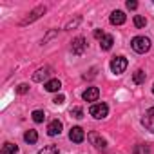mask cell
I'll return each mask as SVG.
<instances>
[{
	"mask_svg": "<svg viewBox=\"0 0 154 154\" xmlns=\"http://www.w3.org/2000/svg\"><path fill=\"white\" fill-rule=\"evenodd\" d=\"M131 47H132L136 53L145 54V53L150 49V40H149L147 36H134V38L131 40Z\"/></svg>",
	"mask_w": 154,
	"mask_h": 154,
	"instance_id": "6da1fadb",
	"label": "cell"
},
{
	"mask_svg": "<svg viewBox=\"0 0 154 154\" xmlns=\"http://www.w3.org/2000/svg\"><path fill=\"white\" fill-rule=\"evenodd\" d=\"M89 114L93 116V118H96V120H103L107 114H109V107H107V103H93L91 107H89Z\"/></svg>",
	"mask_w": 154,
	"mask_h": 154,
	"instance_id": "7a4b0ae2",
	"label": "cell"
},
{
	"mask_svg": "<svg viewBox=\"0 0 154 154\" xmlns=\"http://www.w3.org/2000/svg\"><path fill=\"white\" fill-rule=\"evenodd\" d=\"M127 65H129V62H127L125 56H114V58L111 60V71H112L114 74H122V72H125Z\"/></svg>",
	"mask_w": 154,
	"mask_h": 154,
	"instance_id": "3957f363",
	"label": "cell"
},
{
	"mask_svg": "<svg viewBox=\"0 0 154 154\" xmlns=\"http://www.w3.org/2000/svg\"><path fill=\"white\" fill-rule=\"evenodd\" d=\"M85 49H87V42H85L84 36H76V38L71 42V51H72V54H76V56L84 54Z\"/></svg>",
	"mask_w": 154,
	"mask_h": 154,
	"instance_id": "277c9868",
	"label": "cell"
},
{
	"mask_svg": "<svg viewBox=\"0 0 154 154\" xmlns=\"http://www.w3.org/2000/svg\"><path fill=\"white\" fill-rule=\"evenodd\" d=\"M141 125L149 131V132H154V107H150L149 111H145L143 118H141Z\"/></svg>",
	"mask_w": 154,
	"mask_h": 154,
	"instance_id": "5b68a950",
	"label": "cell"
},
{
	"mask_svg": "<svg viewBox=\"0 0 154 154\" xmlns=\"http://www.w3.org/2000/svg\"><path fill=\"white\" fill-rule=\"evenodd\" d=\"M87 138H89V141H91L96 149H100V150L107 149V141H105V138H102L98 132H89V134H87Z\"/></svg>",
	"mask_w": 154,
	"mask_h": 154,
	"instance_id": "8992f818",
	"label": "cell"
},
{
	"mask_svg": "<svg viewBox=\"0 0 154 154\" xmlns=\"http://www.w3.org/2000/svg\"><path fill=\"white\" fill-rule=\"evenodd\" d=\"M69 140H71L72 143H82V141L85 140L84 129H82V127H72V129L69 131Z\"/></svg>",
	"mask_w": 154,
	"mask_h": 154,
	"instance_id": "52a82bcc",
	"label": "cell"
},
{
	"mask_svg": "<svg viewBox=\"0 0 154 154\" xmlns=\"http://www.w3.org/2000/svg\"><path fill=\"white\" fill-rule=\"evenodd\" d=\"M44 13H45V6H38L36 9H33V11L29 13V17H27V18H24V20H22V26H26V24H31L33 20L40 18Z\"/></svg>",
	"mask_w": 154,
	"mask_h": 154,
	"instance_id": "ba28073f",
	"label": "cell"
},
{
	"mask_svg": "<svg viewBox=\"0 0 154 154\" xmlns=\"http://www.w3.org/2000/svg\"><path fill=\"white\" fill-rule=\"evenodd\" d=\"M98 96H100V89H98V87H87V89L84 91V94H82V98H84L85 102H96Z\"/></svg>",
	"mask_w": 154,
	"mask_h": 154,
	"instance_id": "9c48e42d",
	"label": "cell"
},
{
	"mask_svg": "<svg viewBox=\"0 0 154 154\" xmlns=\"http://www.w3.org/2000/svg\"><path fill=\"white\" fill-rule=\"evenodd\" d=\"M111 24L112 26H122V24H125V20H127V17H125V13L123 11H120V9H116V11H112L111 13Z\"/></svg>",
	"mask_w": 154,
	"mask_h": 154,
	"instance_id": "30bf717a",
	"label": "cell"
},
{
	"mask_svg": "<svg viewBox=\"0 0 154 154\" xmlns=\"http://www.w3.org/2000/svg\"><path fill=\"white\" fill-rule=\"evenodd\" d=\"M62 127H63V125H62L60 120H53V122L47 125V134H49V136H58V134L62 132Z\"/></svg>",
	"mask_w": 154,
	"mask_h": 154,
	"instance_id": "8fae6325",
	"label": "cell"
},
{
	"mask_svg": "<svg viewBox=\"0 0 154 154\" xmlns=\"http://www.w3.org/2000/svg\"><path fill=\"white\" fill-rule=\"evenodd\" d=\"M49 74H51V67H42V69H38V71L33 74V80H35V82H44Z\"/></svg>",
	"mask_w": 154,
	"mask_h": 154,
	"instance_id": "7c38bea8",
	"label": "cell"
},
{
	"mask_svg": "<svg viewBox=\"0 0 154 154\" xmlns=\"http://www.w3.org/2000/svg\"><path fill=\"white\" fill-rule=\"evenodd\" d=\"M44 87H45V91H49V93H58V91L62 89V84H60L58 78H53V80H47Z\"/></svg>",
	"mask_w": 154,
	"mask_h": 154,
	"instance_id": "4fadbf2b",
	"label": "cell"
},
{
	"mask_svg": "<svg viewBox=\"0 0 154 154\" xmlns=\"http://www.w3.org/2000/svg\"><path fill=\"white\" fill-rule=\"evenodd\" d=\"M112 44H114L112 35H105V36L100 40V47H102V51H109V49L112 47Z\"/></svg>",
	"mask_w": 154,
	"mask_h": 154,
	"instance_id": "5bb4252c",
	"label": "cell"
},
{
	"mask_svg": "<svg viewBox=\"0 0 154 154\" xmlns=\"http://www.w3.org/2000/svg\"><path fill=\"white\" fill-rule=\"evenodd\" d=\"M17 152H18V147L15 143H9V141H6L2 145V150H0V154H17Z\"/></svg>",
	"mask_w": 154,
	"mask_h": 154,
	"instance_id": "9a60e30c",
	"label": "cell"
},
{
	"mask_svg": "<svg viewBox=\"0 0 154 154\" xmlns=\"http://www.w3.org/2000/svg\"><path fill=\"white\" fill-rule=\"evenodd\" d=\"M24 140L27 141V143H36L38 141V134H36V131H33V129H29V131H26V134H24Z\"/></svg>",
	"mask_w": 154,
	"mask_h": 154,
	"instance_id": "2e32d148",
	"label": "cell"
},
{
	"mask_svg": "<svg viewBox=\"0 0 154 154\" xmlns=\"http://www.w3.org/2000/svg\"><path fill=\"white\" fill-rule=\"evenodd\" d=\"M132 80H134V84H143L145 82V72L141 71V69H138V71H134V74H132Z\"/></svg>",
	"mask_w": 154,
	"mask_h": 154,
	"instance_id": "e0dca14e",
	"label": "cell"
},
{
	"mask_svg": "<svg viewBox=\"0 0 154 154\" xmlns=\"http://www.w3.org/2000/svg\"><path fill=\"white\" fill-rule=\"evenodd\" d=\"M38 154H60V149H58L56 145H47V147H44Z\"/></svg>",
	"mask_w": 154,
	"mask_h": 154,
	"instance_id": "ac0fdd59",
	"label": "cell"
},
{
	"mask_svg": "<svg viewBox=\"0 0 154 154\" xmlns=\"http://www.w3.org/2000/svg\"><path fill=\"white\" fill-rule=\"evenodd\" d=\"M134 26H136L138 29L145 27V26H147V18H145V17H141V15H136V17H134Z\"/></svg>",
	"mask_w": 154,
	"mask_h": 154,
	"instance_id": "d6986e66",
	"label": "cell"
},
{
	"mask_svg": "<svg viewBox=\"0 0 154 154\" xmlns=\"http://www.w3.org/2000/svg\"><path fill=\"white\" fill-rule=\"evenodd\" d=\"M33 122L35 123H42L44 120H45V114H44V111H33Z\"/></svg>",
	"mask_w": 154,
	"mask_h": 154,
	"instance_id": "ffe728a7",
	"label": "cell"
},
{
	"mask_svg": "<svg viewBox=\"0 0 154 154\" xmlns=\"http://www.w3.org/2000/svg\"><path fill=\"white\" fill-rule=\"evenodd\" d=\"M71 116L76 118V120H82L84 118V109L82 107H72L71 109Z\"/></svg>",
	"mask_w": 154,
	"mask_h": 154,
	"instance_id": "44dd1931",
	"label": "cell"
},
{
	"mask_svg": "<svg viewBox=\"0 0 154 154\" xmlns=\"http://www.w3.org/2000/svg\"><path fill=\"white\" fill-rule=\"evenodd\" d=\"M132 152H134V154H150V149H149L147 145H136Z\"/></svg>",
	"mask_w": 154,
	"mask_h": 154,
	"instance_id": "7402d4cb",
	"label": "cell"
},
{
	"mask_svg": "<svg viewBox=\"0 0 154 154\" xmlns=\"http://www.w3.org/2000/svg\"><path fill=\"white\" fill-rule=\"evenodd\" d=\"M27 91H29V85H27V84H20V85L17 87V93H18V94H26Z\"/></svg>",
	"mask_w": 154,
	"mask_h": 154,
	"instance_id": "603a6c76",
	"label": "cell"
},
{
	"mask_svg": "<svg viewBox=\"0 0 154 154\" xmlns=\"http://www.w3.org/2000/svg\"><path fill=\"white\" fill-rule=\"evenodd\" d=\"M80 22H82V18H80V17H78V18H74V20H71V22L67 24V27H65V29H72V27H76V26H78Z\"/></svg>",
	"mask_w": 154,
	"mask_h": 154,
	"instance_id": "cb8c5ba5",
	"label": "cell"
},
{
	"mask_svg": "<svg viewBox=\"0 0 154 154\" xmlns=\"http://www.w3.org/2000/svg\"><path fill=\"white\" fill-rule=\"evenodd\" d=\"M53 102H54L56 105H62V103H65V96H63V94H56Z\"/></svg>",
	"mask_w": 154,
	"mask_h": 154,
	"instance_id": "d4e9b609",
	"label": "cell"
},
{
	"mask_svg": "<svg viewBox=\"0 0 154 154\" xmlns=\"http://www.w3.org/2000/svg\"><path fill=\"white\" fill-rule=\"evenodd\" d=\"M105 36V33L102 31V29H94V38H98V40H102Z\"/></svg>",
	"mask_w": 154,
	"mask_h": 154,
	"instance_id": "484cf974",
	"label": "cell"
},
{
	"mask_svg": "<svg viewBox=\"0 0 154 154\" xmlns=\"http://www.w3.org/2000/svg\"><path fill=\"white\" fill-rule=\"evenodd\" d=\"M136 8H138L136 0H129V2H127V9H136Z\"/></svg>",
	"mask_w": 154,
	"mask_h": 154,
	"instance_id": "4316f807",
	"label": "cell"
},
{
	"mask_svg": "<svg viewBox=\"0 0 154 154\" xmlns=\"http://www.w3.org/2000/svg\"><path fill=\"white\" fill-rule=\"evenodd\" d=\"M56 33H58V31H49V33H47V35H45V36H44V44H45V42H47V40H49V38H53V36H54V35H56Z\"/></svg>",
	"mask_w": 154,
	"mask_h": 154,
	"instance_id": "83f0119b",
	"label": "cell"
},
{
	"mask_svg": "<svg viewBox=\"0 0 154 154\" xmlns=\"http://www.w3.org/2000/svg\"><path fill=\"white\" fill-rule=\"evenodd\" d=\"M152 94H154V85H152Z\"/></svg>",
	"mask_w": 154,
	"mask_h": 154,
	"instance_id": "f1b7e54d",
	"label": "cell"
},
{
	"mask_svg": "<svg viewBox=\"0 0 154 154\" xmlns=\"http://www.w3.org/2000/svg\"><path fill=\"white\" fill-rule=\"evenodd\" d=\"M152 4H154V2H152Z\"/></svg>",
	"mask_w": 154,
	"mask_h": 154,
	"instance_id": "f546056e",
	"label": "cell"
}]
</instances>
